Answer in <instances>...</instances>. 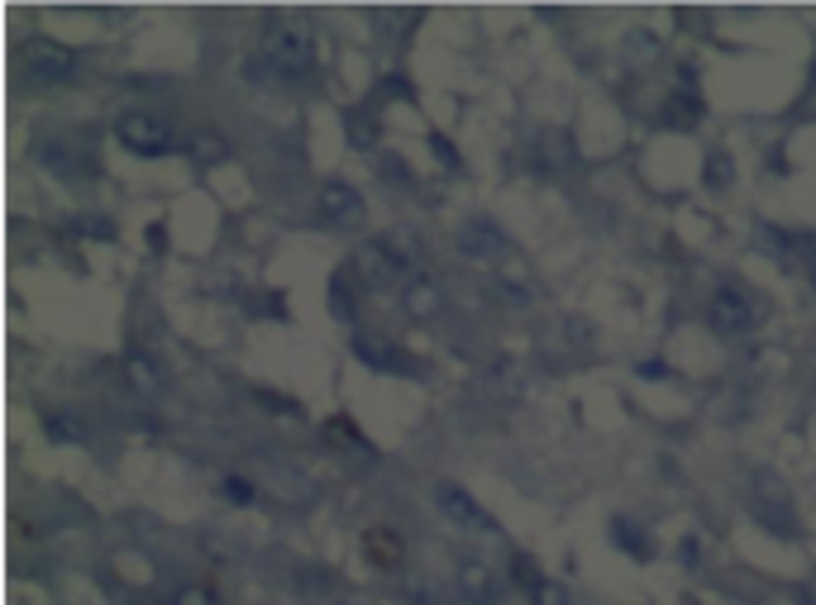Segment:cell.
Masks as SVG:
<instances>
[{
    "mask_svg": "<svg viewBox=\"0 0 816 605\" xmlns=\"http://www.w3.org/2000/svg\"><path fill=\"white\" fill-rule=\"evenodd\" d=\"M115 139H119V149L135 153V157H173L177 153V134L149 111L119 115L115 119Z\"/></svg>",
    "mask_w": 816,
    "mask_h": 605,
    "instance_id": "6da1fadb",
    "label": "cell"
},
{
    "mask_svg": "<svg viewBox=\"0 0 816 605\" xmlns=\"http://www.w3.org/2000/svg\"><path fill=\"white\" fill-rule=\"evenodd\" d=\"M20 63L29 67V77L43 81V87H63V81L77 77V53L58 39H29L20 48Z\"/></svg>",
    "mask_w": 816,
    "mask_h": 605,
    "instance_id": "7a4b0ae2",
    "label": "cell"
},
{
    "mask_svg": "<svg viewBox=\"0 0 816 605\" xmlns=\"http://www.w3.org/2000/svg\"><path fill=\"white\" fill-rule=\"evenodd\" d=\"M263 57L278 72H286V77H306L316 67V39L306 29H272L263 39Z\"/></svg>",
    "mask_w": 816,
    "mask_h": 605,
    "instance_id": "3957f363",
    "label": "cell"
},
{
    "mask_svg": "<svg viewBox=\"0 0 816 605\" xmlns=\"http://www.w3.org/2000/svg\"><path fill=\"white\" fill-rule=\"evenodd\" d=\"M706 324H712L722 338H740L750 334L754 324V300L740 292V286H716L712 300H706Z\"/></svg>",
    "mask_w": 816,
    "mask_h": 605,
    "instance_id": "277c9868",
    "label": "cell"
},
{
    "mask_svg": "<svg viewBox=\"0 0 816 605\" xmlns=\"http://www.w3.org/2000/svg\"><path fill=\"white\" fill-rule=\"evenodd\" d=\"M454 244H459V253L468 262H507L511 258L507 234H501L492 220H468L459 234H454Z\"/></svg>",
    "mask_w": 816,
    "mask_h": 605,
    "instance_id": "5b68a950",
    "label": "cell"
},
{
    "mask_svg": "<svg viewBox=\"0 0 816 605\" xmlns=\"http://www.w3.org/2000/svg\"><path fill=\"white\" fill-rule=\"evenodd\" d=\"M320 220L334 229H358L364 224V196L349 186V181H326L320 186Z\"/></svg>",
    "mask_w": 816,
    "mask_h": 605,
    "instance_id": "8992f818",
    "label": "cell"
},
{
    "mask_svg": "<svg viewBox=\"0 0 816 605\" xmlns=\"http://www.w3.org/2000/svg\"><path fill=\"white\" fill-rule=\"evenodd\" d=\"M435 501H439V511L454 519V525H463V529H483V535H497V519H492L483 505L473 501L463 487H454V481H444V487L435 491Z\"/></svg>",
    "mask_w": 816,
    "mask_h": 605,
    "instance_id": "52a82bcc",
    "label": "cell"
},
{
    "mask_svg": "<svg viewBox=\"0 0 816 605\" xmlns=\"http://www.w3.org/2000/svg\"><path fill=\"white\" fill-rule=\"evenodd\" d=\"M354 276L368 286V292H382V286H392V282H397L401 268H397V262H392L387 244H382V239H373V244H364V248L354 253Z\"/></svg>",
    "mask_w": 816,
    "mask_h": 605,
    "instance_id": "ba28073f",
    "label": "cell"
},
{
    "mask_svg": "<svg viewBox=\"0 0 816 605\" xmlns=\"http://www.w3.org/2000/svg\"><path fill=\"white\" fill-rule=\"evenodd\" d=\"M364 558L382 567V572H397V567L406 563V539H401V529H392V525H373V529H364Z\"/></svg>",
    "mask_w": 816,
    "mask_h": 605,
    "instance_id": "9c48e42d",
    "label": "cell"
},
{
    "mask_svg": "<svg viewBox=\"0 0 816 605\" xmlns=\"http://www.w3.org/2000/svg\"><path fill=\"white\" fill-rule=\"evenodd\" d=\"M326 439L334 443V449H344V453L364 458V463H373V458H378V449L364 439V429H358L349 415H334V420H326Z\"/></svg>",
    "mask_w": 816,
    "mask_h": 605,
    "instance_id": "30bf717a",
    "label": "cell"
},
{
    "mask_svg": "<svg viewBox=\"0 0 816 605\" xmlns=\"http://www.w3.org/2000/svg\"><path fill=\"white\" fill-rule=\"evenodd\" d=\"M401 306H406V314H411V320H430V314H439L444 292H439L435 282H430V276H411V282H406Z\"/></svg>",
    "mask_w": 816,
    "mask_h": 605,
    "instance_id": "8fae6325",
    "label": "cell"
},
{
    "mask_svg": "<svg viewBox=\"0 0 816 605\" xmlns=\"http://www.w3.org/2000/svg\"><path fill=\"white\" fill-rule=\"evenodd\" d=\"M354 353L368 362V368H378V372H401L406 368V358L397 353V344H387V338H373V334H358L354 338Z\"/></svg>",
    "mask_w": 816,
    "mask_h": 605,
    "instance_id": "7c38bea8",
    "label": "cell"
},
{
    "mask_svg": "<svg viewBox=\"0 0 816 605\" xmlns=\"http://www.w3.org/2000/svg\"><path fill=\"white\" fill-rule=\"evenodd\" d=\"M459 591H463V596L473 601V605H487L492 591H497V577H492L487 563L468 558V563H459Z\"/></svg>",
    "mask_w": 816,
    "mask_h": 605,
    "instance_id": "4fadbf2b",
    "label": "cell"
},
{
    "mask_svg": "<svg viewBox=\"0 0 816 605\" xmlns=\"http://www.w3.org/2000/svg\"><path fill=\"white\" fill-rule=\"evenodd\" d=\"M702 115H706V105L698 91H678V95H668V105H664V125H674V129H692Z\"/></svg>",
    "mask_w": 816,
    "mask_h": 605,
    "instance_id": "5bb4252c",
    "label": "cell"
},
{
    "mask_svg": "<svg viewBox=\"0 0 816 605\" xmlns=\"http://www.w3.org/2000/svg\"><path fill=\"white\" fill-rule=\"evenodd\" d=\"M611 539H616V549H626L630 558H640V563L654 558V543L645 539L640 525H630V519H616V525H611Z\"/></svg>",
    "mask_w": 816,
    "mask_h": 605,
    "instance_id": "9a60e30c",
    "label": "cell"
},
{
    "mask_svg": "<svg viewBox=\"0 0 816 605\" xmlns=\"http://www.w3.org/2000/svg\"><path fill=\"white\" fill-rule=\"evenodd\" d=\"M125 372H129V386H135V391H163V377H158V368H153V362L129 358Z\"/></svg>",
    "mask_w": 816,
    "mask_h": 605,
    "instance_id": "2e32d148",
    "label": "cell"
},
{
    "mask_svg": "<svg viewBox=\"0 0 816 605\" xmlns=\"http://www.w3.org/2000/svg\"><path fill=\"white\" fill-rule=\"evenodd\" d=\"M187 149L196 153L201 163H225V157H230V143H225L220 134H196V139L187 143Z\"/></svg>",
    "mask_w": 816,
    "mask_h": 605,
    "instance_id": "e0dca14e",
    "label": "cell"
},
{
    "mask_svg": "<svg viewBox=\"0 0 816 605\" xmlns=\"http://www.w3.org/2000/svg\"><path fill=\"white\" fill-rule=\"evenodd\" d=\"M507 572H511V587H521V591H531V587L539 582V577H545V572H539V563L531 558V553H515Z\"/></svg>",
    "mask_w": 816,
    "mask_h": 605,
    "instance_id": "ac0fdd59",
    "label": "cell"
},
{
    "mask_svg": "<svg viewBox=\"0 0 816 605\" xmlns=\"http://www.w3.org/2000/svg\"><path fill=\"white\" fill-rule=\"evenodd\" d=\"M344 125H349V139L358 143V149H373V143H378V125H373V115H368V111H349Z\"/></svg>",
    "mask_w": 816,
    "mask_h": 605,
    "instance_id": "d6986e66",
    "label": "cell"
},
{
    "mask_svg": "<svg viewBox=\"0 0 816 605\" xmlns=\"http://www.w3.org/2000/svg\"><path fill=\"white\" fill-rule=\"evenodd\" d=\"M330 310L340 320H354V292H349V276H334L330 282Z\"/></svg>",
    "mask_w": 816,
    "mask_h": 605,
    "instance_id": "ffe728a7",
    "label": "cell"
},
{
    "mask_svg": "<svg viewBox=\"0 0 816 605\" xmlns=\"http://www.w3.org/2000/svg\"><path fill=\"white\" fill-rule=\"evenodd\" d=\"M525 596H531V605H569V591H563L559 582H549V577H539Z\"/></svg>",
    "mask_w": 816,
    "mask_h": 605,
    "instance_id": "44dd1931",
    "label": "cell"
},
{
    "mask_svg": "<svg viewBox=\"0 0 816 605\" xmlns=\"http://www.w3.org/2000/svg\"><path fill=\"white\" fill-rule=\"evenodd\" d=\"M702 181H706L712 191H726V186H730V157H726V153H712V157H706Z\"/></svg>",
    "mask_w": 816,
    "mask_h": 605,
    "instance_id": "7402d4cb",
    "label": "cell"
},
{
    "mask_svg": "<svg viewBox=\"0 0 816 605\" xmlns=\"http://www.w3.org/2000/svg\"><path fill=\"white\" fill-rule=\"evenodd\" d=\"M225 495H230L234 505H248V501H254V487H248L244 477H225Z\"/></svg>",
    "mask_w": 816,
    "mask_h": 605,
    "instance_id": "603a6c76",
    "label": "cell"
},
{
    "mask_svg": "<svg viewBox=\"0 0 816 605\" xmlns=\"http://www.w3.org/2000/svg\"><path fill=\"white\" fill-rule=\"evenodd\" d=\"M177 605H220V596H215V591H206V587H187L182 596H177Z\"/></svg>",
    "mask_w": 816,
    "mask_h": 605,
    "instance_id": "cb8c5ba5",
    "label": "cell"
},
{
    "mask_svg": "<svg viewBox=\"0 0 816 605\" xmlns=\"http://www.w3.org/2000/svg\"><path fill=\"white\" fill-rule=\"evenodd\" d=\"M430 149L439 153V163H444V167H459V153H454V143L444 139V134H430Z\"/></svg>",
    "mask_w": 816,
    "mask_h": 605,
    "instance_id": "d4e9b609",
    "label": "cell"
},
{
    "mask_svg": "<svg viewBox=\"0 0 816 605\" xmlns=\"http://www.w3.org/2000/svg\"><path fill=\"white\" fill-rule=\"evenodd\" d=\"M807 101L816 105V67H812V87H807Z\"/></svg>",
    "mask_w": 816,
    "mask_h": 605,
    "instance_id": "484cf974",
    "label": "cell"
},
{
    "mask_svg": "<svg viewBox=\"0 0 816 605\" xmlns=\"http://www.w3.org/2000/svg\"><path fill=\"white\" fill-rule=\"evenodd\" d=\"M487 605H497V601H487Z\"/></svg>",
    "mask_w": 816,
    "mask_h": 605,
    "instance_id": "4316f807",
    "label": "cell"
}]
</instances>
